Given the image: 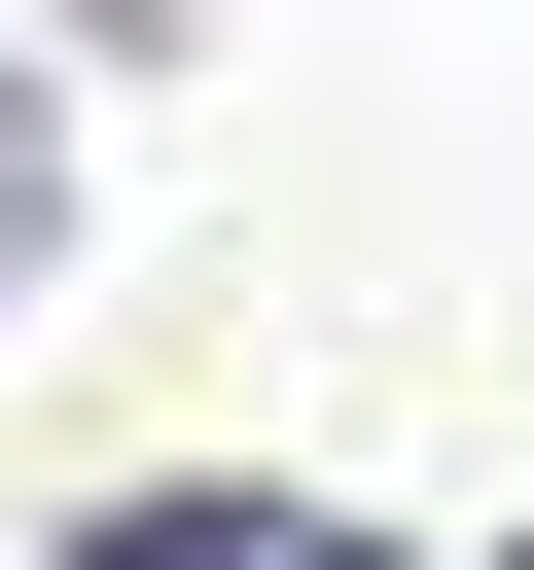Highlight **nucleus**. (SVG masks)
<instances>
[{
    "label": "nucleus",
    "instance_id": "obj_3",
    "mask_svg": "<svg viewBox=\"0 0 534 570\" xmlns=\"http://www.w3.org/2000/svg\"><path fill=\"white\" fill-rule=\"evenodd\" d=\"M107 36H142V0H107Z\"/></svg>",
    "mask_w": 534,
    "mask_h": 570
},
{
    "label": "nucleus",
    "instance_id": "obj_1",
    "mask_svg": "<svg viewBox=\"0 0 534 570\" xmlns=\"http://www.w3.org/2000/svg\"><path fill=\"white\" fill-rule=\"evenodd\" d=\"M71 570H392V534H356V499H249V463H178V499H107Z\"/></svg>",
    "mask_w": 534,
    "mask_h": 570
},
{
    "label": "nucleus",
    "instance_id": "obj_2",
    "mask_svg": "<svg viewBox=\"0 0 534 570\" xmlns=\"http://www.w3.org/2000/svg\"><path fill=\"white\" fill-rule=\"evenodd\" d=\"M36 249H71V107L0 71V285H36Z\"/></svg>",
    "mask_w": 534,
    "mask_h": 570
},
{
    "label": "nucleus",
    "instance_id": "obj_4",
    "mask_svg": "<svg viewBox=\"0 0 534 570\" xmlns=\"http://www.w3.org/2000/svg\"><path fill=\"white\" fill-rule=\"evenodd\" d=\"M498 570H534V534H498Z\"/></svg>",
    "mask_w": 534,
    "mask_h": 570
}]
</instances>
